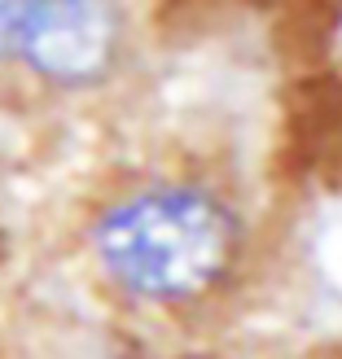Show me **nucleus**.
<instances>
[{
	"label": "nucleus",
	"mask_w": 342,
	"mask_h": 359,
	"mask_svg": "<svg viewBox=\"0 0 342 359\" xmlns=\"http://www.w3.org/2000/svg\"><path fill=\"white\" fill-rule=\"evenodd\" d=\"M0 359H13V346L5 342V333H0Z\"/></svg>",
	"instance_id": "7ed1b4c3"
},
{
	"label": "nucleus",
	"mask_w": 342,
	"mask_h": 359,
	"mask_svg": "<svg viewBox=\"0 0 342 359\" xmlns=\"http://www.w3.org/2000/svg\"><path fill=\"white\" fill-rule=\"evenodd\" d=\"M70 263L114 311L202 329L242 307L272 263V215L237 163L163 149L93 175L66 224Z\"/></svg>",
	"instance_id": "f257e3e1"
},
{
	"label": "nucleus",
	"mask_w": 342,
	"mask_h": 359,
	"mask_svg": "<svg viewBox=\"0 0 342 359\" xmlns=\"http://www.w3.org/2000/svg\"><path fill=\"white\" fill-rule=\"evenodd\" d=\"M140 0H0V101L35 114L93 110L145 70Z\"/></svg>",
	"instance_id": "f03ea898"
}]
</instances>
